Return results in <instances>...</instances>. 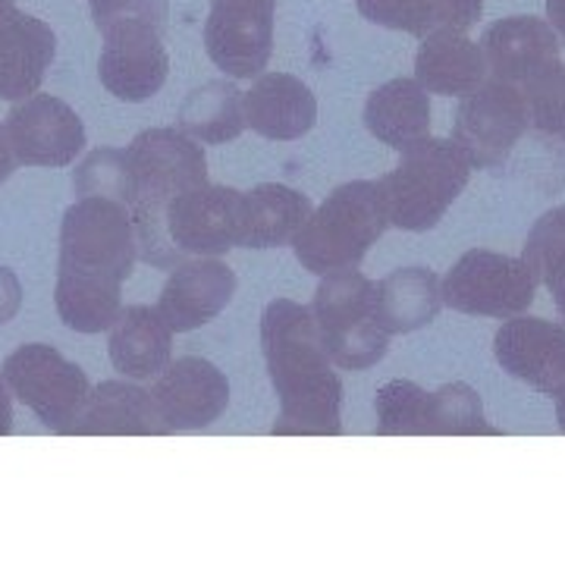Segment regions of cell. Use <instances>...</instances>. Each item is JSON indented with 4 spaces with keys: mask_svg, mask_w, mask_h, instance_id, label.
Returning <instances> with one entry per match:
<instances>
[{
    "mask_svg": "<svg viewBox=\"0 0 565 565\" xmlns=\"http://www.w3.org/2000/svg\"><path fill=\"white\" fill-rule=\"evenodd\" d=\"M262 349L280 399L274 434L337 437L343 434V384L323 349L308 305L274 299L262 318Z\"/></svg>",
    "mask_w": 565,
    "mask_h": 565,
    "instance_id": "1",
    "label": "cell"
},
{
    "mask_svg": "<svg viewBox=\"0 0 565 565\" xmlns=\"http://www.w3.org/2000/svg\"><path fill=\"white\" fill-rule=\"evenodd\" d=\"M132 173V226L139 258L151 267L173 270L182 262L167 236L163 211L177 195L207 182V158L202 145L182 129H145L126 148Z\"/></svg>",
    "mask_w": 565,
    "mask_h": 565,
    "instance_id": "2",
    "label": "cell"
},
{
    "mask_svg": "<svg viewBox=\"0 0 565 565\" xmlns=\"http://www.w3.org/2000/svg\"><path fill=\"white\" fill-rule=\"evenodd\" d=\"M167 17V0H92V20L104 39L98 76L114 98L139 104L163 88L170 73Z\"/></svg>",
    "mask_w": 565,
    "mask_h": 565,
    "instance_id": "3",
    "label": "cell"
},
{
    "mask_svg": "<svg viewBox=\"0 0 565 565\" xmlns=\"http://www.w3.org/2000/svg\"><path fill=\"white\" fill-rule=\"evenodd\" d=\"M386 226L390 217L381 182H345L333 195H327L318 211L308 214L292 248L305 270L330 277L359 267L367 248L384 236Z\"/></svg>",
    "mask_w": 565,
    "mask_h": 565,
    "instance_id": "4",
    "label": "cell"
},
{
    "mask_svg": "<svg viewBox=\"0 0 565 565\" xmlns=\"http://www.w3.org/2000/svg\"><path fill=\"white\" fill-rule=\"evenodd\" d=\"M468 177L471 163L456 141L424 139L422 145L403 151V161L384 180H377L384 192L386 217L408 233L434 230L462 195Z\"/></svg>",
    "mask_w": 565,
    "mask_h": 565,
    "instance_id": "5",
    "label": "cell"
},
{
    "mask_svg": "<svg viewBox=\"0 0 565 565\" xmlns=\"http://www.w3.org/2000/svg\"><path fill=\"white\" fill-rule=\"evenodd\" d=\"M311 315L330 362L343 371L374 367L390 349V333L374 318V282L355 267L321 277Z\"/></svg>",
    "mask_w": 565,
    "mask_h": 565,
    "instance_id": "6",
    "label": "cell"
},
{
    "mask_svg": "<svg viewBox=\"0 0 565 565\" xmlns=\"http://www.w3.org/2000/svg\"><path fill=\"white\" fill-rule=\"evenodd\" d=\"M136 262H139V243L126 204L102 195H85L66 207L57 270H76V274L126 282L132 277Z\"/></svg>",
    "mask_w": 565,
    "mask_h": 565,
    "instance_id": "7",
    "label": "cell"
},
{
    "mask_svg": "<svg viewBox=\"0 0 565 565\" xmlns=\"http://www.w3.org/2000/svg\"><path fill=\"white\" fill-rule=\"evenodd\" d=\"M440 286L446 308L497 321L525 315L537 296V280L531 267L522 258L500 255L490 248L465 252Z\"/></svg>",
    "mask_w": 565,
    "mask_h": 565,
    "instance_id": "8",
    "label": "cell"
},
{
    "mask_svg": "<svg viewBox=\"0 0 565 565\" xmlns=\"http://www.w3.org/2000/svg\"><path fill=\"white\" fill-rule=\"evenodd\" d=\"M0 377L7 381L10 393L29 412L39 415L44 427L54 434H66L76 422L82 405L92 393V384L79 364L63 359L54 345L29 343L20 345L13 355L0 364Z\"/></svg>",
    "mask_w": 565,
    "mask_h": 565,
    "instance_id": "9",
    "label": "cell"
},
{
    "mask_svg": "<svg viewBox=\"0 0 565 565\" xmlns=\"http://www.w3.org/2000/svg\"><path fill=\"white\" fill-rule=\"evenodd\" d=\"M531 129L525 92L503 79H484L471 95H465L452 126V141L478 170H500L515 145Z\"/></svg>",
    "mask_w": 565,
    "mask_h": 565,
    "instance_id": "10",
    "label": "cell"
},
{
    "mask_svg": "<svg viewBox=\"0 0 565 565\" xmlns=\"http://www.w3.org/2000/svg\"><path fill=\"white\" fill-rule=\"evenodd\" d=\"M167 236L185 258H221L239 248L243 226V192L230 185H195L177 195L163 211Z\"/></svg>",
    "mask_w": 565,
    "mask_h": 565,
    "instance_id": "11",
    "label": "cell"
},
{
    "mask_svg": "<svg viewBox=\"0 0 565 565\" xmlns=\"http://www.w3.org/2000/svg\"><path fill=\"white\" fill-rule=\"evenodd\" d=\"M277 0H211L204 22L207 57L230 79L262 76L274 54Z\"/></svg>",
    "mask_w": 565,
    "mask_h": 565,
    "instance_id": "12",
    "label": "cell"
},
{
    "mask_svg": "<svg viewBox=\"0 0 565 565\" xmlns=\"http://www.w3.org/2000/svg\"><path fill=\"white\" fill-rule=\"evenodd\" d=\"M163 434H185L214 424L230 405V384L217 364L185 355L163 367L148 390Z\"/></svg>",
    "mask_w": 565,
    "mask_h": 565,
    "instance_id": "13",
    "label": "cell"
},
{
    "mask_svg": "<svg viewBox=\"0 0 565 565\" xmlns=\"http://www.w3.org/2000/svg\"><path fill=\"white\" fill-rule=\"evenodd\" d=\"M7 136L25 167H70L85 148L82 117L54 95H29L10 107Z\"/></svg>",
    "mask_w": 565,
    "mask_h": 565,
    "instance_id": "14",
    "label": "cell"
},
{
    "mask_svg": "<svg viewBox=\"0 0 565 565\" xmlns=\"http://www.w3.org/2000/svg\"><path fill=\"white\" fill-rule=\"evenodd\" d=\"M493 355L505 374L522 381L537 393H565V327L515 315L497 330Z\"/></svg>",
    "mask_w": 565,
    "mask_h": 565,
    "instance_id": "15",
    "label": "cell"
},
{
    "mask_svg": "<svg viewBox=\"0 0 565 565\" xmlns=\"http://www.w3.org/2000/svg\"><path fill=\"white\" fill-rule=\"evenodd\" d=\"M57 57V35L47 22L0 0V102L35 95Z\"/></svg>",
    "mask_w": 565,
    "mask_h": 565,
    "instance_id": "16",
    "label": "cell"
},
{
    "mask_svg": "<svg viewBox=\"0 0 565 565\" xmlns=\"http://www.w3.org/2000/svg\"><path fill=\"white\" fill-rule=\"evenodd\" d=\"M233 292L236 274L230 264L221 258H185L170 270L158 311L173 333H189L214 321L233 302Z\"/></svg>",
    "mask_w": 565,
    "mask_h": 565,
    "instance_id": "17",
    "label": "cell"
},
{
    "mask_svg": "<svg viewBox=\"0 0 565 565\" xmlns=\"http://www.w3.org/2000/svg\"><path fill=\"white\" fill-rule=\"evenodd\" d=\"M487 73L493 79L525 88L527 82L544 76L559 61V39L550 22L537 17H509L493 22L481 39Z\"/></svg>",
    "mask_w": 565,
    "mask_h": 565,
    "instance_id": "18",
    "label": "cell"
},
{
    "mask_svg": "<svg viewBox=\"0 0 565 565\" xmlns=\"http://www.w3.org/2000/svg\"><path fill=\"white\" fill-rule=\"evenodd\" d=\"M245 126L274 141H296L318 120V98L289 73H264L243 95Z\"/></svg>",
    "mask_w": 565,
    "mask_h": 565,
    "instance_id": "19",
    "label": "cell"
},
{
    "mask_svg": "<svg viewBox=\"0 0 565 565\" xmlns=\"http://www.w3.org/2000/svg\"><path fill=\"white\" fill-rule=\"evenodd\" d=\"M70 437H154L163 434L151 393L126 381L98 384L66 430Z\"/></svg>",
    "mask_w": 565,
    "mask_h": 565,
    "instance_id": "20",
    "label": "cell"
},
{
    "mask_svg": "<svg viewBox=\"0 0 565 565\" xmlns=\"http://www.w3.org/2000/svg\"><path fill=\"white\" fill-rule=\"evenodd\" d=\"M415 79L422 82L427 95L465 98L487 79L484 51L468 32H430L424 35L415 54Z\"/></svg>",
    "mask_w": 565,
    "mask_h": 565,
    "instance_id": "21",
    "label": "cell"
},
{
    "mask_svg": "<svg viewBox=\"0 0 565 565\" xmlns=\"http://www.w3.org/2000/svg\"><path fill=\"white\" fill-rule=\"evenodd\" d=\"M110 362L129 381L158 377L173 355V330L151 305H129L110 327Z\"/></svg>",
    "mask_w": 565,
    "mask_h": 565,
    "instance_id": "22",
    "label": "cell"
},
{
    "mask_svg": "<svg viewBox=\"0 0 565 565\" xmlns=\"http://www.w3.org/2000/svg\"><path fill=\"white\" fill-rule=\"evenodd\" d=\"M364 126L393 151H408L430 139V95L418 79H390L364 104Z\"/></svg>",
    "mask_w": 565,
    "mask_h": 565,
    "instance_id": "23",
    "label": "cell"
},
{
    "mask_svg": "<svg viewBox=\"0 0 565 565\" xmlns=\"http://www.w3.org/2000/svg\"><path fill=\"white\" fill-rule=\"evenodd\" d=\"M440 308H444V286L430 267H403L374 282V318L390 337L434 323Z\"/></svg>",
    "mask_w": 565,
    "mask_h": 565,
    "instance_id": "24",
    "label": "cell"
},
{
    "mask_svg": "<svg viewBox=\"0 0 565 565\" xmlns=\"http://www.w3.org/2000/svg\"><path fill=\"white\" fill-rule=\"evenodd\" d=\"M311 199L280 185L264 182L252 192H243V226H239V248H280L292 245L311 214Z\"/></svg>",
    "mask_w": 565,
    "mask_h": 565,
    "instance_id": "25",
    "label": "cell"
},
{
    "mask_svg": "<svg viewBox=\"0 0 565 565\" xmlns=\"http://www.w3.org/2000/svg\"><path fill=\"white\" fill-rule=\"evenodd\" d=\"M177 122L199 145H226L239 139L245 129L243 92L230 79L204 82L202 88L185 95Z\"/></svg>",
    "mask_w": 565,
    "mask_h": 565,
    "instance_id": "26",
    "label": "cell"
},
{
    "mask_svg": "<svg viewBox=\"0 0 565 565\" xmlns=\"http://www.w3.org/2000/svg\"><path fill=\"white\" fill-rule=\"evenodd\" d=\"M122 282L76 274V270H57L54 286V305L61 321L76 333H102L110 330L117 315L122 311L120 299Z\"/></svg>",
    "mask_w": 565,
    "mask_h": 565,
    "instance_id": "27",
    "label": "cell"
},
{
    "mask_svg": "<svg viewBox=\"0 0 565 565\" xmlns=\"http://www.w3.org/2000/svg\"><path fill=\"white\" fill-rule=\"evenodd\" d=\"M500 434L484 422V403L468 384H446L427 399V437H478Z\"/></svg>",
    "mask_w": 565,
    "mask_h": 565,
    "instance_id": "28",
    "label": "cell"
},
{
    "mask_svg": "<svg viewBox=\"0 0 565 565\" xmlns=\"http://www.w3.org/2000/svg\"><path fill=\"white\" fill-rule=\"evenodd\" d=\"M430 393L412 381H390L374 396L377 430L384 437H427Z\"/></svg>",
    "mask_w": 565,
    "mask_h": 565,
    "instance_id": "29",
    "label": "cell"
},
{
    "mask_svg": "<svg viewBox=\"0 0 565 565\" xmlns=\"http://www.w3.org/2000/svg\"><path fill=\"white\" fill-rule=\"evenodd\" d=\"M73 189H76L79 199L102 195V199H114V202L129 207L132 204V173H129L126 151H120V148H98V151H92L76 167Z\"/></svg>",
    "mask_w": 565,
    "mask_h": 565,
    "instance_id": "30",
    "label": "cell"
},
{
    "mask_svg": "<svg viewBox=\"0 0 565 565\" xmlns=\"http://www.w3.org/2000/svg\"><path fill=\"white\" fill-rule=\"evenodd\" d=\"M522 262L531 267L537 286L556 280L565 274V204L546 211L541 221L531 226L527 243L522 248Z\"/></svg>",
    "mask_w": 565,
    "mask_h": 565,
    "instance_id": "31",
    "label": "cell"
},
{
    "mask_svg": "<svg viewBox=\"0 0 565 565\" xmlns=\"http://www.w3.org/2000/svg\"><path fill=\"white\" fill-rule=\"evenodd\" d=\"M531 110V129L565 145V63H556L544 76L522 88Z\"/></svg>",
    "mask_w": 565,
    "mask_h": 565,
    "instance_id": "32",
    "label": "cell"
},
{
    "mask_svg": "<svg viewBox=\"0 0 565 565\" xmlns=\"http://www.w3.org/2000/svg\"><path fill=\"white\" fill-rule=\"evenodd\" d=\"M362 17L374 25H384L393 32H408L424 39L430 32V10L427 0H355Z\"/></svg>",
    "mask_w": 565,
    "mask_h": 565,
    "instance_id": "33",
    "label": "cell"
},
{
    "mask_svg": "<svg viewBox=\"0 0 565 565\" xmlns=\"http://www.w3.org/2000/svg\"><path fill=\"white\" fill-rule=\"evenodd\" d=\"M430 10V32H468L484 13V0H427ZM427 32V35H430Z\"/></svg>",
    "mask_w": 565,
    "mask_h": 565,
    "instance_id": "34",
    "label": "cell"
},
{
    "mask_svg": "<svg viewBox=\"0 0 565 565\" xmlns=\"http://www.w3.org/2000/svg\"><path fill=\"white\" fill-rule=\"evenodd\" d=\"M22 308V282L10 267H0V323L13 321Z\"/></svg>",
    "mask_w": 565,
    "mask_h": 565,
    "instance_id": "35",
    "label": "cell"
},
{
    "mask_svg": "<svg viewBox=\"0 0 565 565\" xmlns=\"http://www.w3.org/2000/svg\"><path fill=\"white\" fill-rule=\"evenodd\" d=\"M17 151H13V141L7 136V126H0V182H7L17 170Z\"/></svg>",
    "mask_w": 565,
    "mask_h": 565,
    "instance_id": "36",
    "label": "cell"
},
{
    "mask_svg": "<svg viewBox=\"0 0 565 565\" xmlns=\"http://www.w3.org/2000/svg\"><path fill=\"white\" fill-rule=\"evenodd\" d=\"M546 22L556 32L559 47H565V0H546Z\"/></svg>",
    "mask_w": 565,
    "mask_h": 565,
    "instance_id": "37",
    "label": "cell"
},
{
    "mask_svg": "<svg viewBox=\"0 0 565 565\" xmlns=\"http://www.w3.org/2000/svg\"><path fill=\"white\" fill-rule=\"evenodd\" d=\"M10 386L0 377V437H7L13 430V399H10Z\"/></svg>",
    "mask_w": 565,
    "mask_h": 565,
    "instance_id": "38",
    "label": "cell"
},
{
    "mask_svg": "<svg viewBox=\"0 0 565 565\" xmlns=\"http://www.w3.org/2000/svg\"><path fill=\"white\" fill-rule=\"evenodd\" d=\"M546 289L553 292V302H556V311H559V318H563V321H565V274H563V277H556V280L550 282Z\"/></svg>",
    "mask_w": 565,
    "mask_h": 565,
    "instance_id": "39",
    "label": "cell"
},
{
    "mask_svg": "<svg viewBox=\"0 0 565 565\" xmlns=\"http://www.w3.org/2000/svg\"><path fill=\"white\" fill-rule=\"evenodd\" d=\"M556 422H559V430L565 434V393L556 396Z\"/></svg>",
    "mask_w": 565,
    "mask_h": 565,
    "instance_id": "40",
    "label": "cell"
}]
</instances>
